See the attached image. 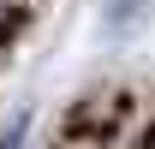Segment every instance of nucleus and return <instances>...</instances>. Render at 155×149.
<instances>
[{
    "instance_id": "nucleus-1",
    "label": "nucleus",
    "mask_w": 155,
    "mask_h": 149,
    "mask_svg": "<svg viewBox=\"0 0 155 149\" xmlns=\"http://www.w3.org/2000/svg\"><path fill=\"white\" fill-rule=\"evenodd\" d=\"M24 131H30V113H12L0 131V149H24Z\"/></svg>"
}]
</instances>
